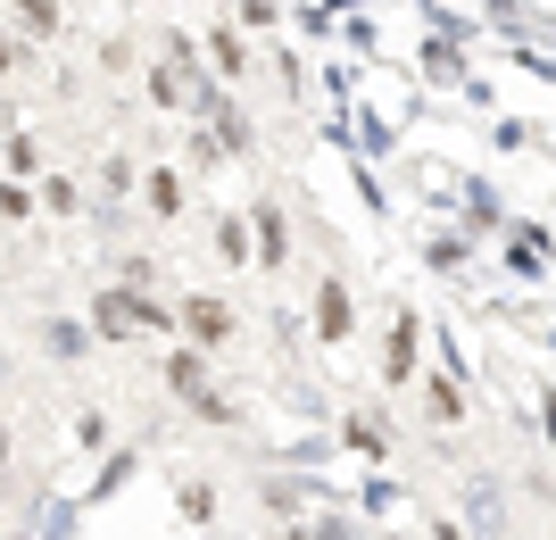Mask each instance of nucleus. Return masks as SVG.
<instances>
[{
  "mask_svg": "<svg viewBox=\"0 0 556 540\" xmlns=\"http://www.w3.org/2000/svg\"><path fill=\"white\" fill-rule=\"evenodd\" d=\"M134 332H150V316H141L134 291H116V282H109V291L92 300V341H134Z\"/></svg>",
  "mask_w": 556,
  "mask_h": 540,
  "instance_id": "nucleus-1",
  "label": "nucleus"
},
{
  "mask_svg": "<svg viewBox=\"0 0 556 540\" xmlns=\"http://www.w3.org/2000/svg\"><path fill=\"white\" fill-rule=\"evenodd\" d=\"M184 332H191V350H216V341H232V307L216 300V291H191L184 300Z\"/></svg>",
  "mask_w": 556,
  "mask_h": 540,
  "instance_id": "nucleus-2",
  "label": "nucleus"
},
{
  "mask_svg": "<svg viewBox=\"0 0 556 540\" xmlns=\"http://www.w3.org/2000/svg\"><path fill=\"white\" fill-rule=\"evenodd\" d=\"M465 524H473V532H490V540H507V491H498L490 474H473V482H465Z\"/></svg>",
  "mask_w": 556,
  "mask_h": 540,
  "instance_id": "nucleus-3",
  "label": "nucleus"
},
{
  "mask_svg": "<svg viewBox=\"0 0 556 540\" xmlns=\"http://www.w3.org/2000/svg\"><path fill=\"white\" fill-rule=\"evenodd\" d=\"M316 341H325V350H332V341H349V282L341 275L316 282Z\"/></svg>",
  "mask_w": 556,
  "mask_h": 540,
  "instance_id": "nucleus-4",
  "label": "nucleus"
},
{
  "mask_svg": "<svg viewBox=\"0 0 556 540\" xmlns=\"http://www.w3.org/2000/svg\"><path fill=\"white\" fill-rule=\"evenodd\" d=\"M416 307H399V316H391V350H382V382H407V375H416Z\"/></svg>",
  "mask_w": 556,
  "mask_h": 540,
  "instance_id": "nucleus-5",
  "label": "nucleus"
},
{
  "mask_svg": "<svg viewBox=\"0 0 556 540\" xmlns=\"http://www.w3.org/2000/svg\"><path fill=\"white\" fill-rule=\"evenodd\" d=\"M250 234H257V259H266V266L291 259V225H282L275 200H250Z\"/></svg>",
  "mask_w": 556,
  "mask_h": 540,
  "instance_id": "nucleus-6",
  "label": "nucleus"
},
{
  "mask_svg": "<svg viewBox=\"0 0 556 540\" xmlns=\"http://www.w3.org/2000/svg\"><path fill=\"white\" fill-rule=\"evenodd\" d=\"M42 350L59 357V366H75V357H92V325H75V316H42Z\"/></svg>",
  "mask_w": 556,
  "mask_h": 540,
  "instance_id": "nucleus-7",
  "label": "nucleus"
},
{
  "mask_svg": "<svg viewBox=\"0 0 556 540\" xmlns=\"http://www.w3.org/2000/svg\"><path fill=\"white\" fill-rule=\"evenodd\" d=\"M166 382H175L184 400H208V350H175L166 357Z\"/></svg>",
  "mask_w": 556,
  "mask_h": 540,
  "instance_id": "nucleus-8",
  "label": "nucleus"
},
{
  "mask_svg": "<svg viewBox=\"0 0 556 540\" xmlns=\"http://www.w3.org/2000/svg\"><path fill=\"white\" fill-rule=\"evenodd\" d=\"M141 200H150V216H184V175H175V166L141 175Z\"/></svg>",
  "mask_w": 556,
  "mask_h": 540,
  "instance_id": "nucleus-9",
  "label": "nucleus"
},
{
  "mask_svg": "<svg viewBox=\"0 0 556 540\" xmlns=\"http://www.w3.org/2000/svg\"><path fill=\"white\" fill-rule=\"evenodd\" d=\"M216 259H225V266H250V209L216 216Z\"/></svg>",
  "mask_w": 556,
  "mask_h": 540,
  "instance_id": "nucleus-10",
  "label": "nucleus"
},
{
  "mask_svg": "<svg viewBox=\"0 0 556 540\" xmlns=\"http://www.w3.org/2000/svg\"><path fill=\"white\" fill-rule=\"evenodd\" d=\"M424 400H432V407H424L432 424H457L465 416V382L457 375H432V382H424Z\"/></svg>",
  "mask_w": 556,
  "mask_h": 540,
  "instance_id": "nucleus-11",
  "label": "nucleus"
},
{
  "mask_svg": "<svg viewBox=\"0 0 556 540\" xmlns=\"http://www.w3.org/2000/svg\"><path fill=\"white\" fill-rule=\"evenodd\" d=\"M9 9H17V25L34 34V42H50V34H59V0H9Z\"/></svg>",
  "mask_w": 556,
  "mask_h": 540,
  "instance_id": "nucleus-12",
  "label": "nucleus"
},
{
  "mask_svg": "<svg viewBox=\"0 0 556 540\" xmlns=\"http://www.w3.org/2000/svg\"><path fill=\"white\" fill-rule=\"evenodd\" d=\"M150 100H159V109H191V84H184V67H150Z\"/></svg>",
  "mask_w": 556,
  "mask_h": 540,
  "instance_id": "nucleus-13",
  "label": "nucleus"
},
{
  "mask_svg": "<svg viewBox=\"0 0 556 540\" xmlns=\"http://www.w3.org/2000/svg\"><path fill=\"white\" fill-rule=\"evenodd\" d=\"M208 50H216V67H225V84H241V75H250V50H241V34H208Z\"/></svg>",
  "mask_w": 556,
  "mask_h": 540,
  "instance_id": "nucleus-14",
  "label": "nucleus"
},
{
  "mask_svg": "<svg viewBox=\"0 0 556 540\" xmlns=\"http://www.w3.org/2000/svg\"><path fill=\"white\" fill-rule=\"evenodd\" d=\"M424 259L441 266V275H465V234H432V241H424Z\"/></svg>",
  "mask_w": 556,
  "mask_h": 540,
  "instance_id": "nucleus-15",
  "label": "nucleus"
},
{
  "mask_svg": "<svg viewBox=\"0 0 556 540\" xmlns=\"http://www.w3.org/2000/svg\"><path fill=\"white\" fill-rule=\"evenodd\" d=\"M42 209L50 216H75V209H84V191H75L67 175H42Z\"/></svg>",
  "mask_w": 556,
  "mask_h": 540,
  "instance_id": "nucleus-16",
  "label": "nucleus"
},
{
  "mask_svg": "<svg viewBox=\"0 0 556 540\" xmlns=\"http://www.w3.org/2000/svg\"><path fill=\"white\" fill-rule=\"evenodd\" d=\"M0 159H9V175H42V150H34L25 134H9V150H0Z\"/></svg>",
  "mask_w": 556,
  "mask_h": 540,
  "instance_id": "nucleus-17",
  "label": "nucleus"
},
{
  "mask_svg": "<svg viewBox=\"0 0 556 540\" xmlns=\"http://www.w3.org/2000/svg\"><path fill=\"white\" fill-rule=\"evenodd\" d=\"M25 216H34V191H25V184H0V225H25Z\"/></svg>",
  "mask_w": 556,
  "mask_h": 540,
  "instance_id": "nucleus-18",
  "label": "nucleus"
},
{
  "mask_svg": "<svg viewBox=\"0 0 556 540\" xmlns=\"http://www.w3.org/2000/svg\"><path fill=\"white\" fill-rule=\"evenodd\" d=\"M100 191H109V200H125V191H134V159H109V166H100Z\"/></svg>",
  "mask_w": 556,
  "mask_h": 540,
  "instance_id": "nucleus-19",
  "label": "nucleus"
},
{
  "mask_svg": "<svg viewBox=\"0 0 556 540\" xmlns=\"http://www.w3.org/2000/svg\"><path fill=\"white\" fill-rule=\"evenodd\" d=\"M191 416H200V424H232V416H241V407H232L225 391H208V400H191Z\"/></svg>",
  "mask_w": 556,
  "mask_h": 540,
  "instance_id": "nucleus-20",
  "label": "nucleus"
},
{
  "mask_svg": "<svg viewBox=\"0 0 556 540\" xmlns=\"http://www.w3.org/2000/svg\"><path fill=\"white\" fill-rule=\"evenodd\" d=\"M34 540H75V507H42V532Z\"/></svg>",
  "mask_w": 556,
  "mask_h": 540,
  "instance_id": "nucleus-21",
  "label": "nucleus"
},
{
  "mask_svg": "<svg viewBox=\"0 0 556 540\" xmlns=\"http://www.w3.org/2000/svg\"><path fill=\"white\" fill-rule=\"evenodd\" d=\"M349 441L366 449V457H382V424H374V416H349Z\"/></svg>",
  "mask_w": 556,
  "mask_h": 540,
  "instance_id": "nucleus-22",
  "label": "nucleus"
},
{
  "mask_svg": "<svg viewBox=\"0 0 556 540\" xmlns=\"http://www.w3.org/2000/svg\"><path fill=\"white\" fill-rule=\"evenodd\" d=\"M232 17L250 25V34H266V25H275V0H241V9H232Z\"/></svg>",
  "mask_w": 556,
  "mask_h": 540,
  "instance_id": "nucleus-23",
  "label": "nucleus"
},
{
  "mask_svg": "<svg viewBox=\"0 0 556 540\" xmlns=\"http://www.w3.org/2000/svg\"><path fill=\"white\" fill-rule=\"evenodd\" d=\"M75 441L100 449V441H109V416H100V407H84V416H75Z\"/></svg>",
  "mask_w": 556,
  "mask_h": 540,
  "instance_id": "nucleus-24",
  "label": "nucleus"
},
{
  "mask_svg": "<svg viewBox=\"0 0 556 540\" xmlns=\"http://www.w3.org/2000/svg\"><path fill=\"white\" fill-rule=\"evenodd\" d=\"M184 516H216V491H208V482H184Z\"/></svg>",
  "mask_w": 556,
  "mask_h": 540,
  "instance_id": "nucleus-25",
  "label": "nucleus"
},
{
  "mask_svg": "<svg viewBox=\"0 0 556 540\" xmlns=\"http://www.w3.org/2000/svg\"><path fill=\"white\" fill-rule=\"evenodd\" d=\"M540 432H548V449H556V400H540Z\"/></svg>",
  "mask_w": 556,
  "mask_h": 540,
  "instance_id": "nucleus-26",
  "label": "nucleus"
},
{
  "mask_svg": "<svg viewBox=\"0 0 556 540\" xmlns=\"http://www.w3.org/2000/svg\"><path fill=\"white\" fill-rule=\"evenodd\" d=\"M9 67H17V42H9V34H0V75H9Z\"/></svg>",
  "mask_w": 556,
  "mask_h": 540,
  "instance_id": "nucleus-27",
  "label": "nucleus"
},
{
  "mask_svg": "<svg viewBox=\"0 0 556 540\" xmlns=\"http://www.w3.org/2000/svg\"><path fill=\"white\" fill-rule=\"evenodd\" d=\"M432 540H465V524H432Z\"/></svg>",
  "mask_w": 556,
  "mask_h": 540,
  "instance_id": "nucleus-28",
  "label": "nucleus"
},
{
  "mask_svg": "<svg viewBox=\"0 0 556 540\" xmlns=\"http://www.w3.org/2000/svg\"><path fill=\"white\" fill-rule=\"evenodd\" d=\"M282 540H325V532H316V524H300V532H282Z\"/></svg>",
  "mask_w": 556,
  "mask_h": 540,
  "instance_id": "nucleus-29",
  "label": "nucleus"
},
{
  "mask_svg": "<svg viewBox=\"0 0 556 540\" xmlns=\"http://www.w3.org/2000/svg\"><path fill=\"white\" fill-rule=\"evenodd\" d=\"M0 150H9V134H0Z\"/></svg>",
  "mask_w": 556,
  "mask_h": 540,
  "instance_id": "nucleus-30",
  "label": "nucleus"
}]
</instances>
